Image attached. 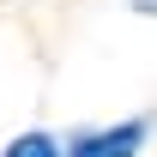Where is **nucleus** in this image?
Returning a JSON list of instances; mask_svg holds the SVG:
<instances>
[{
  "mask_svg": "<svg viewBox=\"0 0 157 157\" xmlns=\"http://www.w3.org/2000/svg\"><path fill=\"white\" fill-rule=\"evenodd\" d=\"M0 157H60V145H55L48 133H18V139H12Z\"/></svg>",
  "mask_w": 157,
  "mask_h": 157,
  "instance_id": "2",
  "label": "nucleus"
},
{
  "mask_svg": "<svg viewBox=\"0 0 157 157\" xmlns=\"http://www.w3.org/2000/svg\"><path fill=\"white\" fill-rule=\"evenodd\" d=\"M133 12H145V18H157V0H127Z\"/></svg>",
  "mask_w": 157,
  "mask_h": 157,
  "instance_id": "3",
  "label": "nucleus"
},
{
  "mask_svg": "<svg viewBox=\"0 0 157 157\" xmlns=\"http://www.w3.org/2000/svg\"><path fill=\"white\" fill-rule=\"evenodd\" d=\"M145 133H151V121L133 115V121H121V127H103V133H78V139H67V151H60V157H139Z\"/></svg>",
  "mask_w": 157,
  "mask_h": 157,
  "instance_id": "1",
  "label": "nucleus"
}]
</instances>
